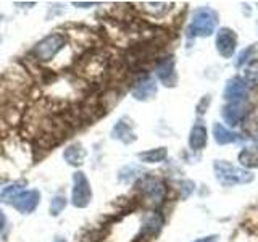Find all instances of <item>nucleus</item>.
<instances>
[{"label": "nucleus", "mask_w": 258, "mask_h": 242, "mask_svg": "<svg viewBox=\"0 0 258 242\" xmlns=\"http://www.w3.org/2000/svg\"><path fill=\"white\" fill-rule=\"evenodd\" d=\"M64 45H67V36L63 32L55 31L42 40H39L32 48V55L37 62H50Z\"/></svg>", "instance_id": "7ed1b4c3"}, {"label": "nucleus", "mask_w": 258, "mask_h": 242, "mask_svg": "<svg viewBox=\"0 0 258 242\" xmlns=\"http://www.w3.org/2000/svg\"><path fill=\"white\" fill-rule=\"evenodd\" d=\"M161 226H163V216H161L158 212H152L150 215H147V216L144 218L139 236L149 239V237L155 236V234L160 232Z\"/></svg>", "instance_id": "ddd939ff"}, {"label": "nucleus", "mask_w": 258, "mask_h": 242, "mask_svg": "<svg viewBox=\"0 0 258 242\" xmlns=\"http://www.w3.org/2000/svg\"><path fill=\"white\" fill-rule=\"evenodd\" d=\"M218 26V13L210 7H200L192 13L187 26L189 37H208Z\"/></svg>", "instance_id": "f257e3e1"}, {"label": "nucleus", "mask_w": 258, "mask_h": 242, "mask_svg": "<svg viewBox=\"0 0 258 242\" xmlns=\"http://www.w3.org/2000/svg\"><path fill=\"white\" fill-rule=\"evenodd\" d=\"M237 47V36L229 28H221L216 34V50L223 58H232Z\"/></svg>", "instance_id": "0eeeda50"}, {"label": "nucleus", "mask_w": 258, "mask_h": 242, "mask_svg": "<svg viewBox=\"0 0 258 242\" xmlns=\"http://www.w3.org/2000/svg\"><path fill=\"white\" fill-rule=\"evenodd\" d=\"M157 95V83L155 79L150 76H144L141 78L133 87V97L136 100L141 102H147Z\"/></svg>", "instance_id": "9b49d317"}, {"label": "nucleus", "mask_w": 258, "mask_h": 242, "mask_svg": "<svg viewBox=\"0 0 258 242\" xmlns=\"http://www.w3.org/2000/svg\"><path fill=\"white\" fill-rule=\"evenodd\" d=\"M244 81L248 84H258V60L250 62L244 68Z\"/></svg>", "instance_id": "aec40b11"}, {"label": "nucleus", "mask_w": 258, "mask_h": 242, "mask_svg": "<svg viewBox=\"0 0 258 242\" xmlns=\"http://www.w3.org/2000/svg\"><path fill=\"white\" fill-rule=\"evenodd\" d=\"M239 161L245 168H258V149L248 147L239 153Z\"/></svg>", "instance_id": "a211bd4d"}, {"label": "nucleus", "mask_w": 258, "mask_h": 242, "mask_svg": "<svg viewBox=\"0 0 258 242\" xmlns=\"http://www.w3.org/2000/svg\"><path fill=\"white\" fill-rule=\"evenodd\" d=\"M245 102H228L223 107V119L229 126L236 128L245 118Z\"/></svg>", "instance_id": "f8f14e48"}, {"label": "nucleus", "mask_w": 258, "mask_h": 242, "mask_svg": "<svg viewBox=\"0 0 258 242\" xmlns=\"http://www.w3.org/2000/svg\"><path fill=\"white\" fill-rule=\"evenodd\" d=\"M111 137L116 141H121L124 144H131L137 139V136L134 134V123L129 116L119 118L115 126L111 129Z\"/></svg>", "instance_id": "9d476101"}, {"label": "nucleus", "mask_w": 258, "mask_h": 242, "mask_svg": "<svg viewBox=\"0 0 258 242\" xmlns=\"http://www.w3.org/2000/svg\"><path fill=\"white\" fill-rule=\"evenodd\" d=\"M213 169L218 183L224 186V188H234L237 184H248L253 181L252 173L234 166L226 160H216L213 163Z\"/></svg>", "instance_id": "f03ea898"}, {"label": "nucleus", "mask_w": 258, "mask_h": 242, "mask_svg": "<svg viewBox=\"0 0 258 242\" xmlns=\"http://www.w3.org/2000/svg\"><path fill=\"white\" fill-rule=\"evenodd\" d=\"M92 200V189L87 176L83 171H76L73 174V188H71V204L76 208L89 207Z\"/></svg>", "instance_id": "20e7f679"}, {"label": "nucleus", "mask_w": 258, "mask_h": 242, "mask_svg": "<svg viewBox=\"0 0 258 242\" xmlns=\"http://www.w3.org/2000/svg\"><path fill=\"white\" fill-rule=\"evenodd\" d=\"M142 169L139 168V166H136V165H127V166H124L123 169L119 171V181H124V183H129V181H133V179H136L137 176V173H141Z\"/></svg>", "instance_id": "412c9836"}, {"label": "nucleus", "mask_w": 258, "mask_h": 242, "mask_svg": "<svg viewBox=\"0 0 258 242\" xmlns=\"http://www.w3.org/2000/svg\"><path fill=\"white\" fill-rule=\"evenodd\" d=\"M64 207H67V199L63 196H55L50 202V215L52 216L60 215L64 210Z\"/></svg>", "instance_id": "4be33fe9"}, {"label": "nucleus", "mask_w": 258, "mask_h": 242, "mask_svg": "<svg viewBox=\"0 0 258 242\" xmlns=\"http://www.w3.org/2000/svg\"><path fill=\"white\" fill-rule=\"evenodd\" d=\"M182 199H185V197H189L190 196V194L194 192V188H196V184H194L192 181H184L182 184Z\"/></svg>", "instance_id": "b1692460"}, {"label": "nucleus", "mask_w": 258, "mask_h": 242, "mask_svg": "<svg viewBox=\"0 0 258 242\" xmlns=\"http://www.w3.org/2000/svg\"><path fill=\"white\" fill-rule=\"evenodd\" d=\"M39 202H40V192L37 189H31V191L20 192L18 196L12 200V205L16 212H20L23 215H28V213H32L37 208Z\"/></svg>", "instance_id": "6e6552de"}, {"label": "nucleus", "mask_w": 258, "mask_h": 242, "mask_svg": "<svg viewBox=\"0 0 258 242\" xmlns=\"http://www.w3.org/2000/svg\"><path fill=\"white\" fill-rule=\"evenodd\" d=\"M53 242H67V239H64V237H56Z\"/></svg>", "instance_id": "bb28decb"}, {"label": "nucleus", "mask_w": 258, "mask_h": 242, "mask_svg": "<svg viewBox=\"0 0 258 242\" xmlns=\"http://www.w3.org/2000/svg\"><path fill=\"white\" fill-rule=\"evenodd\" d=\"M218 240V236L216 234H212V236H207V237H199L196 240H192V242H216Z\"/></svg>", "instance_id": "393cba45"}, {"label": "nucleus", "mask_w": 258, "mask_h": 242, "mask_svg": "<svg viewBox=\"0 0 258 242\" xmlns=\"http://www.w3.org/2000/svg\"><path fill=\"white\" fill-rule=\"evenodd\" d=\"M86 155H87V152L83 147V144H79V142L71 144L70 147H67L63 152L64 161H67V163L71 165V166H81V165H83L84 160H86Z\"/></svg>", "instance_id": "2eb2a0df"}, {"label": "nucleus", "mask_w": 258, "mask_h": 242, "mask_svg": "<svg viewBox=\"0 0 258 242\" xmlns=\"http://www.w3.org/2000/svg\"><path fill=\"white\" fill-rule=\"evenodd\" d=\"M253 45H250L247 50H242L240 53H239V56H237V60H236V67L239 68V67H242V65H244L247 60H248V56L252 55V52H253Z\"/></svg>", "instance_id": "5701e85b"}, {"label": "nucleus", "mask_w": 258, "mask_h": 242, "mask_svg": "<svg viewBox=\"0 0 258 242\" xmlns=\"http://www.w3.org/2000/svg\"><path fill=\"white\" fill-rule=\"evenodd\" d=\"M213 136H215V141L216 144L220 145H226V144H234V142H239L240 141V136L226 129L221 123H215L213 125Z\"/></svg>", "instance_id": "dca6fc26"}, {"label": "nucleus", "mask_w": 258, "mask_h": 242, "mask_svg": "<svg viewBox=\"0 0 258 242\" xmlns=\"http://www.w3.org/2000/svg\"><path fill=\"white\" fill-rule=\"evenodd\" d=\"M247 95H248V86L239 76L229 79L223 92L226 102H247Z\"/></svg>", "instance_id": "1a4fd4ad"}, {"label": "nucleus", "mask_w": 258, "mask_h": 242, "mask_svg": "<svg viewBox=\"0 0 258 242\" xmlns=\"http://www.w3.org/2000/svg\"><path fill=\"white\" fill-rule=\"evenodd\" d=\"M155 75L166 87L176 86L177 75H176V62H174L173 55L163 56V58L158 60L157 67H155Z\"/></svg>", "instance_id": "423d86ee"}, {"label": "nucleus", "mask_w": 258, "mask_h": 242, "mask_svg": "<svg viewBox=\"0 0 258 242\" xmlns=\"http://www.w3.org/2000/svg\"><path fill=\"white\" fill-rule=\"evenodd\" d=\"M208 141V134H207V128L202 125V123H196L190 129V134H189V147L194 152H199L202 149H205Z\"/></svg>", "instance_id": "4468645a"}, {"label": "nucleus", "mask_w": 258, "mask_h": 242, "mask_svg": "<svg viewBox=\"0 0 258 242\" xmlns=\"http://www.w3.org/2000/svg\"><path fill=\"white\" fill-rule=\"evenodd\" d=\"M24 186H26V181H16L10 186H7L2 191V194H0V202H12L23 191Z\"/></svg>", "instance_id": "6ab92c4d"}, {"label": "nucleus", "mask_w": 258, "mask_h": 242, "mask_svg": "<svg viewBox=\"0 0 258 242\" xmlns=\"http://www.w3.org/2000/svg\"><path fill=\"white\" fill-rule=\"evenodd\" d=\"M5 221H7V218H5V213L0 210V232L4 231V228H5Z\"/></svg>", "instance_id": "a878e982"}, {"label": "nucleus", "mask_w": 258, "mask_h": 242, "mask_svg": "<svg viewBox=\"0 0 258 242\" xmlns=\"http://www.w3.org/2000/svg\"><path fill=\"white\" fill-rule=\"evenodd\" d=\"M139 189L144 194V197L150 200L152 204L160 205L163 202L165 196H166V186L165 183L158 179L155 176H145L139 183Z\"/></svg>", "instance_id": "39448f33"}, {"label": "nucleus", "mask_w": 258, "mask_h": 242, "mask_svg": "<svg viewBox=\"0 0 258 242\" xmlns=\"http://www.w3.org/2000/svg\"><path fill=\"white\" fill-rule=\"evenodd\" d=\"M168 157V150L166 147H157V149H150V150H145V152H141L137 158L144 163H161V161H165Z\"/></svg>", "instance_id": "f3484780"}]
</instances>
